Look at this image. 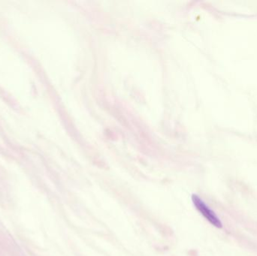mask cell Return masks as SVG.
Masks as SVG:
<instances>
[{
    "label": "cell",
    "instance_id": "cell-1",
    "mask_svg": "<svg viewBox=\"0 0 257 256\" xmlns=\"http://www.w3.org/2000/svg\"><path fill=\"white\" fill-rule=\"evenodd\" d=\"M192 201L194 204L198 211L214 226L217 228H221L223 227V223L219 219L216 213L198 196L197 195H192Z\"/></svg>",
    "mask_w": 257,
    "mask_h": 256
}]
</instances>
